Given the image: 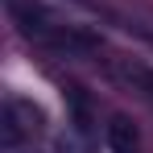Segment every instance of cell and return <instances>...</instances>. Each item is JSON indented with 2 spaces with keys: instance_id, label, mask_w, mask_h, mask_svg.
<instances>
[{
  "instance_id": "4",
  "label": "cell",
  "mask_w": 153,
  "mask_h": 153,
  "mask_svg": "<svg viewBox=\"0 0 153 153\" xmlns=\"http://www.w3.org/2000/svg\"><path fill=\"white\" fill-rule=\"evenodd\" d=\"M0 153H33V149H25V145H0Z\"/></svg>"
},
{
  "instance_id": "1",
  "label": "cell",
  "mask_w": 153,
  "mask_h": 153,
  "mask_svg": "<svg viewBox=\"0 0 153 153\" xmlns=\"http://www.w3.org/2000/svg\"><path fill=\"white\" fill-rule=\"evenodd\" d=\"M42 128V112L29 100H8L0 112V145H25Z\"/></svg>"
},
{
  "instance_id": "3",
  "label": "cell",
  "mask_w": 153,
  "mask_h": 153,
  "mask_svg": "<svg viewBox=\"0 0 153 153\" xmlns=\"http://www.w3.org/2000/svg\"><path fill=\"white\" fill-rule=\"evenodd\" d=\"M124 79H132L145 95H153V71L149 66H124Z\"/></svg>"
},
{
  "instance_id": "2",
  "label": "cell",
  "mask_w": 153,
  "mask_h": 153,
  "mask_svg": "<svg viewBox=\"0 0 153 153\" xmlns=\"http://www.w3.org/2000/svg\"><path fill=\"white\" fill-rule=\"evenodd\" d=\"M108 145H112V153H137L141 137H137V128L128 124L124 116H116V120L108 124Z\"/></svg>"
}]
</instances>
